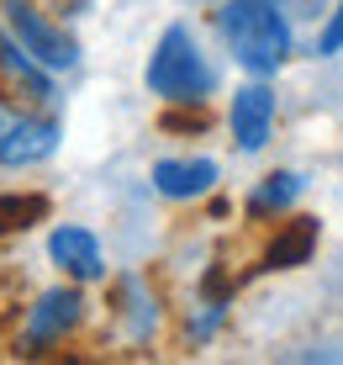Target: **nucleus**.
<instances>
[{
	"mask_svg": "<svg viewBox=\"0 0 343 365\" xmlns=\"http://www.w3.org/2000/svg\"><path fill=\"white\" fill-rule=\"evenodd\" d=\"M222 133L238 159H264L280 133V91L275 80L238 74V85L222 96Z\"/></svg>",
	"mask_w": 343,
	"mask_h": 365,
	"instance_id": "0eeeda50",
	"label": "nucleus"
},
{
	"mask_svg": "<svg viewBox=\"0 0 343 365\" xmlns=\"http://www.w3.org/2000/svg\"><path fill=\"white\" fill-rule=\"evenodd\" d=\"M106 329L122 349H154L169 329L164 292L148 281V270H117L106 281Z\"/></svg>",
	"mask_w": 343,
	"mask_h": 365,
	"instance_id": "423d86ee",
	"label": "nucleus"
},
{
	"mask_svg": "<svg viewBox=\"0 0 343 365\" xmlns=\"http://www.w3.org/2000/svg\"><path fill=\"white\" fill-rule=\"evenodd\" d=\"M143 96L185 111H206L211 101L227 96V58L190 16H169L154 32L143 58Z\"/></svg>",
	"mask_w": 343,
	"mask_h": 365,
	"instance_id": "f03ea898",
	"label": "nucleus"
},
{
	"mask_svg": "<svg viewBox=\"0 0 343 365\" xmlns=\"http://www.w3.org/2000/svg\"><path fill=\"white\" fill-rule=\"evenodd\" d=\"M0 21L21 37V48L37 58L43 69H53L58 80H74L85 69V43L69 27V16H58L43 0H0Z\"/></svg>",
	"mask_w": 343,
	"mask_h": 365,
	"instance_id": "39448f33",
	"label": "nucleus"
},
{
	"mask_svg": "<svg viewBox=\"0 0 343 365\" xmlns=\"http://www.w3.org/2000/svg\"><path fill=\"white\" fill-rule=\"evenodd\" d=\"M307 58H322V64L343 58V0H333V11L307 32Z\"/></svg>",
	"mask_w": 343,
	"mask_h": 365,
	"instance_id": "2eb2a0df",
	"label": "nucleus"
},
{
	"mask_svg": "<svg viewBox=\"0 0 343 365\" xmlns=\"http://www.w3.org/2000/svg\"><path fill=\"white\" fill-rule=\"evenodd\" d=\"M43 255H48V265H53V275L80 281V286H106L111 275H117L100 228H90V222H80V217H53L48 222Z\"/></svg>",
	"mask_w": 343,
	"mask_h": 365,
	"instance_id": "6e6552de",
	"label": "nucleus"
},
{
	"mask_svg": "<svg viewBox=\"0 0 343 365\" xmlns=\"http://www.w3.org/2000/svg\"><path fill=\"white\" fill-rule=\"evenodd\" d=\"M307 185L312 175L296 170V165H275L264 170L259 180L243 191V201H238V212H243V222H253V228H275L280 217H290V212H301V201H307Z\"/></svg>",
	"mask_w": 343,
	"mask_h": 365,
	"instance_id": "9d476101",
	"label": "nucleus"
},
{
	"mask_svg": "<svg viewBox=\"0 0 343 365\" xmlns=\"http://www.w3.org/2000/svg\"><path fill=\"white\" fill-rule=\"evenodd\" d=\"M53 222V196L48 191H0V238H16V233H32Z\"/></svg>",
	"mask_w": 343,
	"mask_h": 365,
	"instance_id": "4468645a",
	"label": "nucleus"
},
{
	"mask_svg": "<svg viewBox=\"0 0 343 365\" xmlns=\"http://www.w3.org/2000/svg\"><path fill=\"white\" fill-rule=\"evenodd\" d=\"M233 302L238 297L190 292V307H185V318H180V339H185L190 349H211L227 329H233Z\"/></svg>",
	"mask_w": 343,
	"mask_h": 365,
	"instance_id": "ddd939ff",
	"label": "nucleus"
},
{
	"mask_svg": "<svg viewBox=\"0 0 343 365\" xmlns=\"http://www.w3.org/2000/svg\"><path fill=\"white\" fill-rule=\"evenodd\" d=\"M90 318H95V302H90V286H80V281H58L53 286H43L32 302H27V312H21V323H16V355H53V349L63 344H74L85 329H90Z\"/></svg>",
	"mask_w": 343,
	"mask_h": 365,
	"instance_id": "20e7f679",
	"label": "nucleus"
},
{
	"mask_svg": "<svg viewBox=\"0 0 343 365\" xmlns=\"http://www.w3.org/2000/svg\"><path fill=\"white\" fill-rule=\"evenodd\" d=\"M148 191L164 207H206L222 191V159L217 154H159L148 165Z\"/></svg>",
	"mask_w": 343,
	"mask_h": 365,
	"instance_id": "1a4fd4ad",
	"label": "nucleus"
},
{
	"mask_svg": "<svg viewBox=\"0 0 343 365\" xmlns=\"http://www.w3.org/2000/svg\"><path fill=\"white\" fill-rule=\"evenodd\" d=\"M63 106L0 91V175H37L63 154Z\"/></svg>",
	"mask_w": 343,
	"mask_h": 365,
	"instance_id": "7ed1b4c3",
	"label": "nucleus"
},
{
	"mask_svg": "<svg viewBox=\"0 0 343 365\" xmlns=\"http://www.w3.org/2000/svg\"><path fill=\"white\" fill-rule=\"evenodd\" d=\"M0 91H16V96L48 101V106H63V80H58L53 69L37 64L6 21H0Z\"/></svg>",
	"mask_w": 343,
	"mask_h": 365,
	"instance_id": "f8f14e48",
	"label": "nucleus"
},
{
	"mask_svg": "<svg viewBox=\"0 0 343 365\" xmlns=\"http://www.w3.org/2000/svg\"><path fill=\"white\" fill-rule=\"evenodd\" d=\"M206 32L227 64L253 80H280L307 53V32L296 27L285 0H217L206 11Z\"/></svg>",
	"mask_w": 343,
	"mask_h": 365,
	"instance_id": "f257e3e1",
	"label": "nucleus"
},
{
	"mask_svg": "<svg viewBox=\"0 0 343 365\" xmlns=\"http://www.w3.org/2000/svg\"><path fill=\"white\" fill-rule=\"evenodd\" d=\"M322 249V217L312 212H290V217L275 222V233L264 238L259 249V270L264 275H290V270H307Z\"/></svg>",
	"mask_w": 343,
	"mask_h": 365,
	"instance_id": "9b49d317",
	"label": "nucleus"
},
{
	"mask_svg": "<svg viewBox=\"0 0 343 365\" xmlns=\"http://www.w3.org/2000/svg\"><path fill=\"white\" fill-rule=\"evenodd\" d=\"M285 11L296 16V27H301V32H312L317 21H322L327 11H333V0H285Z\"/></svg>",
	"mask_w": 343,
	"mask_h": 365,
	"instance_id": "dca6fc26",
	"label": "nucleus"
},
{
	"mask_svg": "<svg viewBox=\"0 0 343 365\" xmlns=\"http://www.w3.org/2000/svg\"><path fill=\"white\" fill-rule=\"evenodd\" d=\"M180 6H185V11H211L217 0H180Z\"/></svg>",
	"mask_w": 343,
	"mask_h": 365,
	"instance_id": "f3484780",
	"label": "nucleus"
}]
</instances>
